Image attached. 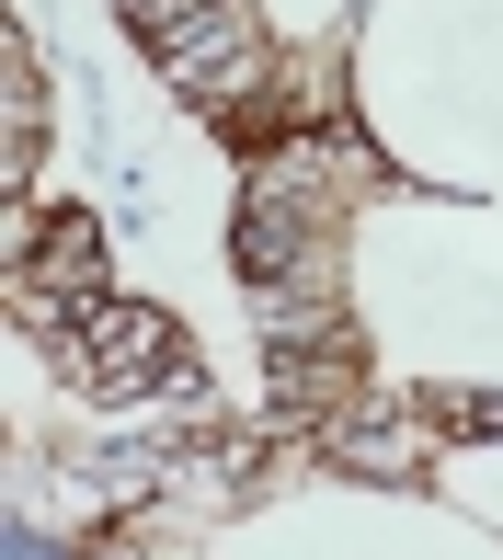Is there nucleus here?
Here are the masks:
<instances>
[{"mask_svg":"<svg viewBox=\"0 0 503 560\" xmlns=\"http://www.w3.org/2000/svg\"><path fill=\"white\" fill-rule=\"evenodd\" d=\"M46 343H58V366H69V389H104V400H138V389H161L172 366H184V332H172L161 310H126V298H81V310H58L46 320Z\"/></svg>","mask_w":503,"mask_h":560,"instance_id":"f257e3e1","label":"nucleus"},{"mask_svg":"<svg viewBox=\"0 0 503 560\" xmlns=\"http://www.w3.org/2000/svg\"><path fill=\"white\" fill-rule=\"evenodd\" d=\"M12 275H23V320H58L81 310V298H104V229L81 207H23L12 218Z\"/></svg>","mask_w":503,"mask_h":560,"instance_id":"f03ea898","label":"nucleus"},{"mask_svg":"<svg viewBox=\"0 0 503 560\" xmlns=\"http://www.w3.org/2000/svg\"><path fill=\"white\" fill-rule=\"evenodd\" d=\"M0 81H12V184L35 172V149H46V92H35V46H0Z\"/></svg>","mask_w":503,"mask_h":560,"instance_id":"7ed1b4c3","label":"nucleus"}]
</instances>
